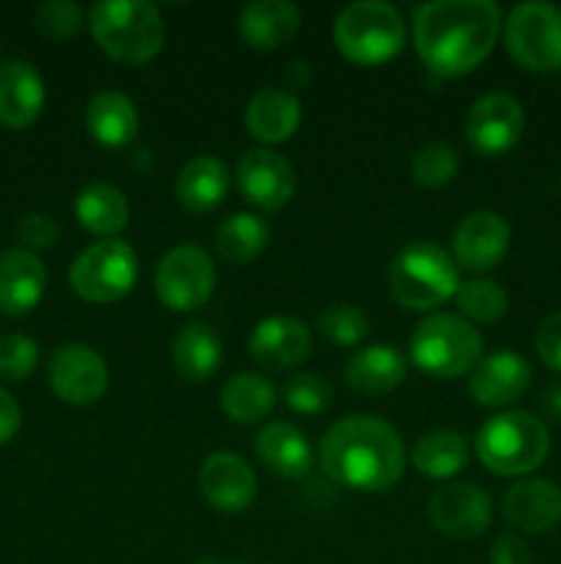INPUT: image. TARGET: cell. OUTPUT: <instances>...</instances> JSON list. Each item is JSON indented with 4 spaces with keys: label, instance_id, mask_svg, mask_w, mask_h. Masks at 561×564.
<instances>
[{
    "label": "cell",
    "instance_id": "1",
    "mask_svg": "<svg viewBox=\"0 0 561 564\" xmlns=\"http://www.w3.org/2000/svg\"><path fill=\"white\" fill-rule=\"evenodd\" d=\"M501 36L493 0H432L413 11V44L429 72L462 77L476 69Z\"/></svg>",
    "mask_w": 561,
    "mask_h": 564
},
{
    "label": "cell",
    "instance_id": "2",
    "mask_svg": "<svg viewBox=\"0 0 561 564\" xmlns=\"http://www.w3.org/2000/svg\"><path fill=\"white\" fill-rule=\"evenodd\" d=\"M319 466L341 488L383 494L405 474L407 449L402 435L383 419L346 416L324 433Z\"/></svg>",
    "mask_w": 561,
    "mask_h": 564
},
{
    "label": "cell",
    "instance_id": "3",
    "mask_svg": "<svg viewBox=\"0 0 561 564\" xmlns=\"http://www.w3.org/2000/svg\"><path fill=\"white\" fill-rule=\"evenodd\" d=\"M94 42L127 66H143L165 44V20L148 0H102L88 14Z\"/></svg>",
    "mask_w": 561,
    "mask_h": 564
},
{
    "label": "cell",
    "instance_id": "4",
    "mask_svg": "<svg viewBox=\"0 0 561 564\" xmlns=\"http://www.w3.org/2000/svg\"><path fill=\"white\" fill-rule=\"evenodd\" d=\"M460 270L454 257L429 240L410 242L388 268V292L407 312H429L457 297Z\"/></svg>",
    "mask_w": 561,
    "mask_h": 564
},
{
    "label": "cell",
    "instance_id": "5",
    "mask_svg": "<svg viewBox=\"0 0 561 564\" xmlns=\"http://www.w3.org/2000/svg\"><path fill=\"white\" fill-rule=\"evenodd\" d=\"M550 452L548 427L526 411H506L487 419L476 433V455L498 477H526Z\"/></svg>",
    "mask_w": 561,
    "mask_h": 564
},
{
    "label": "cell",
    "instance_id": "6",
    "mask_svg": "<svg viewBox=\"0 0 561 564\" xmlns=\"http://www.w3.org/2000/svg\"><path fill=\"white\" fill-rule=\"evenodd\" d=\"M336 50L358 66H380L396 58L407 42L399 11L383 0H358L339 11L333 25Z\"/></svg>",
    "mask_w": 561,
    "mask_h": 564
},
{
    "label": "cell",
    "instance_id": "7",
    "mask_svg": "<svg viewBox=\"0 0 561 564\" xmlns=\"http://www.w3.org/2000/svg\"><path fill=\"white\" fill-rule=\"evenodd\" d=\"M410 358L429 378L449 380L471 375L482 358V336L476 325L460 314H432L413 330Z\"/></svg>",
    "mask_w": 561,
    "mask_h": 564
},
{
    "label": "cell",
    "instance_id": "8",
    "mask_svg": "<svg viewBox=\"0 0 561 564\" xmlns=\"http://www.w3.org/2000/svg\"><path fill=\"white\" fill-rule=\"evenodd\" d=\"M138 281V257L130 242L99 240L77 253L69 268V286L88 303L124 301Z\"/></svg>",
    "mask_w": 561,
    "mask_h": 564
},
{
    "label": "cell",
    "instance_id": "9",
    "mask_svg": "<svg viewBox=\"0 0 561 564\" xmlns=\"http://www.w3.org/2000/svg\"><path fill=\"white\" fill-rule=\"evenodd\" d=\"M512 58L531 72L561 69V9L544 0L515 6L504 22Z\"/></svg>",
    "mask_w": 561,
    "mask_h": 564
},
{
    "label": "cell",
    "instance_id": "10",
    "mask_svg": "<svg viewBox=\"0 0 561 564\" xmlns=\"http://www.w3.org/2000/svg\"><path fill=\"white\" fill-rule=\"evenodd\" d=\"M218 273L212 257L198 246H176L160 259L154 290L170 312H196L212 297Z\"/></svg>",
    "mask_w": 561,
    "mask_h": 564
},
{
    "label": "cell",
    "instance_id": "11",
    "mask_svg": "<svg viewBox=\"0 0 561 564\" xmlns=\"http://www.w3.org/2000/svg\"><path fill=\"white\" fill-rule=\"evenodd\" d=\"M50 389L61 402L88 408L108 391L110 372L105 358L88 345H64L53 352L47 367Z\"/></svg>",
    "mask_w": 561,
    "mask_h": 564
},
{
    "label": "cell",
    "instance_id": "12",
    "mask_svg": "<svg viewBox=\"0 0 561 564\" xmlns=\"http://www.w3.org/2000/svg\"><path fill=\"white\" fill-rule=\"evenodd\" d=\"M429 523L451 540H476L493 523V499L473 482L443 485L427 501Z\"/></svg>",
    "mask_w": 561,
    "mask_h": 564
},
{
    "label": "cell",
    "instance_id": "13",
    "mask_svg": "<svg viewBox=\"0 0 561 564\" xmlns=\"http://www.w3.org/2000/svg\"><path fill=\"white\" fill-rule=\"evenodd\" d=\"M526 130V113L520 102L504 91H493L479 97L471 105L465 119V138L471 149L482 158L506 154Z\"/></svg>",
    "mask_w": 561,
    "mask_h": 564
},
{
    "label": "cell",
    "instance_id": "14",
    "mask_svg": "<svg viewBox=\"0 0 561 564\" xmlns=\"http://www.w3.org/2000/svg\"><path fill=\"white\" fill-rule=\"evenodd\" d=\"M237 185L253 207L278 213L295 196L297 176L289 160L273 149H248L237 160Z\"/></svg>",
    "mask_w": 561,
    "mask_h": 564
},
{
    "label": "cell",
    "instance_id": "15",
    "mask_svg": "<svg viewBox=\"0 0 561 564\" xmlns=\"http://www.w3.org/2000/svg\"><path fill=\"white\" fill-rule=\"evenodd\" d=\"M531 386V364L517 350H495L479 358L471 369L468 389L484 408L515 405Z\"/></svg>",
    "mask_w": 561,
    "mask_h": 564
},
{
    "label": "cell",
    "instance_id": "16",
    "mask_svg": "<svg viewBox=\"0 0 561 564\" xmlns=\"http://www.w3.org/2000/svg\"><path fill=\"white\" fill-rule=\"evenodd\" d=\"M198 488H201L209 507L229 512V516L245 512L258 494L253 468L240 455H231V452H215L201 463Z\"/></svg>",
    "mask_w": 561,
    "mask_h": 564
},
{
    "label": "cell",
    "instance_id": "17",
    "mask_svg": "<svg viewBox=\"0 0 561 564\" xmlns=\"http://www.w3.org/2000/svg\"><path fill=\"white\" fill-rule=\"evenodd\" d=\"M512 242V231L501 215L479 209V213L465 215L457 224L454 237H451V251L454 262L462 264L473 273L493 270L501 259L506 257Z\"/></svg>",
    "mask_w": 561,
    "mask_h": 564
},
{
    "label": "cell",
    "instance_id": "18",
    "mask_svg": "<svg viewBox=\"0 0 561 564\" xmlns=\"http://www.w3.org/2000/svg\"><path fill=\"white\" fill-rule=\"evenodd\" d=\"M311 330L295 317H267L253 328L248 352L253 361L270 372L295 369L311 356Z\"/></svg>",
    "mask_w": 561,
    "mask_h": 564
},
{
    "label": "cell",
    "instance_id": "19",
    "mask_svg": "<svg viewBox=\"0 0 561 564\" xmlns=\"http://www.w3.org/2000/svg\"><path fill=\"white\" fill-rule=\"evenodd\" d=\"M47 290L44 262L28 248H9L0 253V312L22 317L42 303Z\"/></svg>",
    "mask_w": 561,
    "mask_h": 564
},
{
    "label": "cell",
    "instance_id": "20",
    "mask_svg": "<svg viewBox=\"0 0 561 564\" xmlns=\"http://www.w3.org/2000/svg\"><path fill=\"white\" fill-rule=\"evenodd\" d=\"M44 80L33 64L11 58L0 64V124L9 130H25L42 116Z\"/></svg>",
    "mask_w": 561,
    "mask_h": 564
},
{
    "label": "cell",
    "instance_id": "21",
    "mask_svg": "<svg viewBox=\"0 0 561 564\" xmlns=\"http://www.w3.org/2000/svg\"><path fill=\"white\" fill-rule=\"evenodd\" d=\"M504 518L528 534L550 532L561 523V488L550 479H520L504 494Z\"/></svg>",
    "mask_w": 561,
    "mask_h": 564
},
{
    "label": "cell",
    "instance_id": "22",
    "mask_svg": "<svg viewBox=\"0 0 561 564\" xmlns=\"http://www.w3.org/2000/svg\"><path fill=\"white\" fill-rule=\"evenodd\" d=\"M237 28L253 50H278L300 31V9L289 0H256L240 11Z\"/></svg>",
    "mask_w": 561,
    "mask_h": 564
},
{
    "label": "cell",
    "instance_id": "23",
    "mask_svg": "<svg viewBox=\"0 0 561 564\" xmlns=\"http://www.w3.org/2000/svg\"><path fill=\"white\" fill-rule=\"evenodd\" d=\"M407 358L396 347L372 345L352 352L344 364V378L363 397H383L405 380Z\"/></svg>",
    "mask_w": 561,
    "mask_h": 564
},
{
    "label": "cell",
    "instance_id": "24",
    "mask_svg": "<svg viewBox=\"0 0 561 564\" xmlns=\"http://www.w3.org/2000/svg\"><path fill=\"white\" fill-rule=\"evenodd\" d=\"M302 119L300 99L280 88L253 94L245 108V127L258 143H284L297 132Z\"/></svg>",
    "mask_w": 561,
    "mask_h": 564
},
{
    "label": "cell",
    "instance_id": "25",
    "mask_svg": "<svg viewBox=\"0 0 561 564\" xmlns=\"http://www.w3.org/2000/svg\"><path fill=\"white\" fill-rule=\"evenodd\" d=\"M256 455L264 468L286 479L306 477L314 463L306 433L289 422L264 424L256 435Z\"/></svg>",
    "mask_w": 561,
    "mask_h": 564
},
{
    "label": "cell",
    "instance_id": "26",
    "mask_svg": "<svg viewBox=\"0 0 561 564\" xmlns=\"http://www.w3.org/2000/svg\"><path fill=\"white\" fill-rule=\"evenodd\" d=\"M231 191V174L223 160L212 154L187 160L176 176V198L190 213H212L226 202Z\"/></svg>",
    "mask_w": 561,
    "mask_h": 564
},
{
    "label": "cell",
    "instance_id": "27",
    "mask_svg": "<svg viewBox=\"0 0 561 564\" xmlns=\"http://www.w3.org/2000/svg\"><path fill=\"white\" fill-rule=\"evenodd\" d=\"M86 127L94 141L105 149H121L138 135V108L127 94L105 88L94 94L86 108Z\"/></svg>",
    "mask_w": 561,
    "mask_h": 564
},
{
    "label": "cell",
    "instance_id": "28",
    "mask_svg": "<svg viewBox=\"0 0 561 564\" xmlns=\"http://www.w3.org/2000/svg\"><path fill=\"white\" fill-rule=\"evenodd\" d=\"M170 361L187 383H204L223 364V341L207 323H190L176 334Z\"/></svg>",
    "mask_w": 561,
    "mask_h": 564
},
{
    "label": "cell",
    "instance_id": "29",
    "mask_svg": "<svg viewBox=\"0 0 561 564\" xmlns=\"http://www.w3.org/2000/svg\"><path fill=\"white\" fill-rule=\"evenodd\" d=\"M75 218L91 235L102 237V240H113L130 224V202L116 185L94 182V185H86L77 193Z\"/></svg>",
    "mask_w": 561,
    "mask_h": 564
},
{
    "label": "cell",
    "instance_id": "30",
    "mask_svg": "<svg viewBox=\"0 0 561 564\" xmlns=\"http://www.w3.org/2000/svg\"><path fill=\"white\" fill-rule=\"evenodd\" d=\"M471 460V446L462 433L451 430H435L421 435L413 446V466L418 474L429 479H451L462 471Z\"/></svg>",
    "mask_w": 561,
    "mask_h": 564
},
{
    "label": "cell",
    "instance_id": "31",
    "mask_svg": "<svg viewBox=\"0 0 561 564\" xmlns=\"http://www.w3.org/2000/svg\"><path fill=\"white\" fill-rule=\"evenodd\" d=\"M275 386L267 378L256 372H240L234 378L226 380L223 391H220V405L231 422L240 424H256L273 413Z\"/></svg>",
    "mask_w": 561,
    "mask_h": 564
},
{
    "label": "cell",
    "instance_id": "32",
    "mask_svg": "<svg viewBox=\"0 0 561 564\" xmlns=\"http://www.w3.org/2000/svg\"><path fill=\"white\" fill-rule=\"evenodd\" d=\"M270 242V226L258 215L237 213L215 229V251L229 264H248L262 257Z\"/></svg>",
    "mask_w": 561,
    "mask_h": 564
},
{
    "label": "cell",
    "instance_id": "33",
    "mask_svg": "<svg viewBox=\"0 0 561 564\" xmlns=\"http://www.w3.org/2000/svg\"><path fill=\"white\" fill-rule=\"evenodd\" d=\"M506 303L504 286L490 279H471L457 290V306L468 323H495L506 314Z\"/></svg>",
    "mask_w": 561,
    "mask_h": 564
},
{
    "label": "cell",
    "instance_id": "34",
    "mask_svg": "<svg viewBox=\"0 0 561 564\" xmlns=\"http://www.w3.org/2000/svg\"><path fill=\"white\" fill-rule=\"evenodd\" d=\"M457 169H460L457 152L443 141L424 143L410 160L413 182H416L418 187H427V191L449 185V182L457 176Z\"/></svg>",
    "mask_w": 561,
    "mask_h": 564
},
{
    "label": "cell",
    "instance_id": "35",
    "mask_svg": "<svg viewBox=\"0 0 561 564\" xmlns=\"http://www.w3.org/2000/svg\"><path fill=\"white\" fill-rule=\"evenodd\" d=\"M317 328L333 345L355 347L358 341H363L369 336V319L358 306L339 303V306H330L319 314Z\"/></svg>",
    "mask_w": 561,
    "mask_h": 564
},
{
    "label": "cell",
    "instance_id": "36",
    "mask_svg": "<svg viewBox=\"0 0 561 564\" xmlns=\"http://www.w3.org/2000/svg\"><path fill=\"white\" fill-rule=\"evenodd\" d=\"M286 405L295 413H306V416H317L324 408H330L333 402V386L317 372H302L289 378L284 389Z\"/></svg>",
    "mask_w": 561,
    "mask_h": 564
},
{
    "label": "cell",
    "instance_id": "37",
    "mask_svg": "<svg viewBox=\"0 0 561 564\" xmlns=\"http://www.w3.org/2000/svg\"><path fill=\"white\" fill-rule=\"evenodd\" d=\"M82 9L72 0H53L36 9V31L50 42H69L82 31Z\"/></svg>",
    "mask_w": 561,
    "mask_h": 564
},
{
    "label": "cell",
    "instance_id": "38",
    "mask_svg": "<svg viewBox=\"0 0 561 564\" xmlns=\"http://www.w3.org/2000/svg\"><path fill=\"white\" fill-rule=\"evenodd\" d=\"M38 345L31 336L6 334L0 336V378L20 383L36 369Z\"/></svg>",
    "mask_w": 561,
    "mask_h": 564
},
{
    "label": "cell",
    "instance_id": "39",
    "mask_svg": "<svg viewBox=\"0 0 561 564\" xmlns=\"http://www.w3.org/2000/svg\"><path fill=\"white\" fill-rule=\"evenodd\" d=\"M16 235L25 242L28 251H44V248H53L58 240L61 229L55 224L53 215L47 213H28L25 218L16 226Z\"/></svg>",
    "mask_w": 561,
    "mask_h": 564
},
{
    "label": "cell",
    "instance_id": "40",
    "mask_svg": "<svg viewBox=\"0 0 561 564\" xmlns=\"http://www.w3.org/2000/svg\"><path fill=\"white\" fill-rule=\"evenodd\" d=\"M534 345H537V352L544 361V367H550L553 372H561V312L548 314L539 323Z\"/></svg>",
    "mask_w": 561,
    "mask_h": 564
},
{
    "label": "cell",
    "instance_id": "41",
    "mask_svg": "<svg viewBox=\"0 0 561 564\" xmlns=\"http://www.w3.org/2000/svg\"><path fill=\"white\" fill-rule=\"evenodd\" d=\"M531 562V551L520 534H501L490 551V564H528Z\"/></svg>",
    "mask_w": 561,
    "mask_h": 564
},
{
    "label": "cell",
    "instance_id": "42",
    "mask_svg": "<svg viewBox=\"0 0 561 564\" xmlns=\"http://www.w3.org/2000/svg\"><path fill=\"white\" fill-rule=\"evenodd\" d=\"M20 424H22L20 405H16L14 397L0 386V446H6L16 433H20Z\"/></svg>",
    "mask_w": 561,
    "mask_h": 564
},
{
    "label": "cell",
    "instance_id": "43",
    "mask_svg": "<svg viewBox=\"0 0 561 564\" xmlns=\"http://www.w3.org/2000/svg\"><path fill=\"white\" fill-rule=\"evenodd\" d=\"M539 408H542V413L548 419L561 422V386H550L542 394V400H539Z\"/></svg>",
    "mask_w": 561,
    "mask_h": 564
},
{
    "label": "cell",
    "instance_id": "44",
    "mask_svg": "<svg viewBox=\"0 0 561 564\" xmlns=\"http://www.w3.org/2000/svg\"><path fill=\"white\" fill-rule=\"evenodd\" d=\"M234 564H248V562H234Z\"/></svg>",
    "mask_w": 561,
    "mask_h": 564
}]
</instances>
